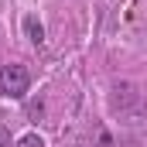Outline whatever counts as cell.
<instances>
[{
  "label": "cell",
  "mask_w": 147,
  "mask_h": 147,
  "mask_svg": "<svg viewBox=\"0 0 147 147\" xmlns=\"http://www.w3.org/2000/svg\"><path fill=\"white\" fill-rule=\"evenodd\" d=\"M17 147H45V140H41L38 134H28V137H21V140H17Z\"/></svg>",
  "instance_id": "cell-4"
},
{
  "label": "cell",
  "mask_w": 147,
  "mask_h": 147,
  "mask_svg": "<svg viewBox=\"0 0 147 147\" xmlns=\"http://www.w3.org/2000/svg\"><path fill=\"white\" fill-rule=\"evenodd\" d=\"M41 113H45V110H41V103H31V106H28V116H31V120H38Z\"/></svg>",
  "instance_id": "cell-5"
},
{
  "label": "cell",
  "mask_w": 147,
  "mask_h": 147,
  "mask_svg": "<svg viewBox=\"0 0 147 147\" xmlns=\"http://www.w3.org/2000/svg\"><path fill=\"white\" fill-rule=\"evenodd\" d=\"M24 34H28L31 45H41V41H45V28H41L38 17H24Z\"/></svg>",
  "instance_id": "cell-3"
},
{
  "label": "cell",
  "mask_w": 147,
  "mask_h": 147,
  "mask_svg": "<svg viewBox=\"0 0 147 147\" xmlns=\"http://www.w3.org/2000/svg\"><path fill=\"white\" fill-rule=\"evenodd\" d=\"M110 106H113V113H120L130 127H144L147 123V103H144V96H140V89H137L134 82H116V86H113Z\"/></svg>",
  "instance_id": "cell-1"
},
{
  "label": "cell",
  "mask_w": 147,
  "mask_h": 147,
  "mask_svg": "<svg viewBox=\"0 0 147 147\" xmlns=\"http://www.w3.org/2000/svg\"><path fill=\"white\" fill-rule=\"evenodd\" d=\"M28 86H31V75H28L24 65H7V69L0 72V89H3V96L21 99V96L28 92Z\"/></svg>",
  "instance_id": "cell-2"
},
{
  "label": "cell",
  "mask_w": 147,
  "mask_h": 147,
  "mask_svg": "<svg viewBox=\"0 0 147 147\" xmlns=\"http://www.w3.org/2000/svg\"><path fill=\"white\" fill-rule=\"evenodd\" d=\"M0 147H10V130L7 127H0Z\"/></svg>",
  "instance_id": "cell-6"
}]
</instances>
